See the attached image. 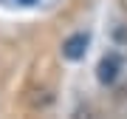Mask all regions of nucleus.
Segmentation results:
<instances>
[{"label": "nucleus", "instance_id": "obj_3", "mask_svg": "<svg viewBox=\"0 0 127 119\" xmlns=\"http://www.w3.org/2000/svg\"><path fill=\"white\" fill-rule=\"evenodd\" d=\"M17 3H23V6H34V3H40V0H17Z\"/></svg>", "mask_w": 127, "mask_h": 119}, {"label": "nucleus", "instance_id": "obj_1", "mask_svg": "<svg viewBox=\"0 0 127 119\" xmlns=\"http://www.w3.org/2000/svg\"><path fill=\"white\" fill-rule=\"evenodd\" d=\"M85 51H88V34H73V37L65 40V46H62V54L68 60H82Z\"/></svg>", "mask_w": 127, "mask_h": 119}, {"label": "nucleus", "instance_id": "obj_2", "mask_svg": "<svg viewBox=\"0 0 127 119\" xmlns=\"http://www.w3.org/2000/svg\"><path fill=\"white\" fill-rule=\"evenodd\" d=\"M99 79L102 82H113L116 79V62L113 60H104V62L99 65Z\"/></svg>", "mask_w": 127, "mask_h": 119}]
</instances>
